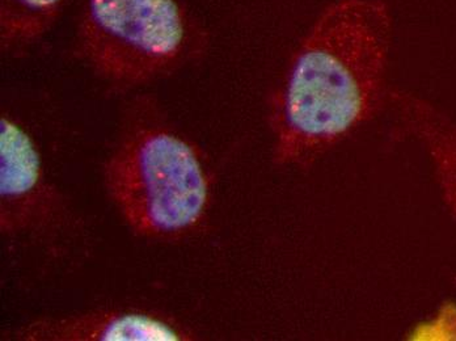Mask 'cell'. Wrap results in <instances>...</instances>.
Returning <instances> with one entry per match:
<instances>
[{"instance_id": "obj_1", "label": "cell", "mask_w": 456, "mask_h": 341, "mask_svg": "<svg viewBox=\"0 0 456 341\" xmlns=\"http://www.w3.org/2000/svg\"><path fill=\"white\" fill-rule=\"evenodd\" d=\"M391 40L383 0H338L320 13L272 105L278 165H305L372 118L385 96Z\"/></svg>"}, {"instance_id": "obj_2", "label": "cell", "mask_w": 456, "mask_h": 341, "mask_svg": "<svg viewBox=\"0 0 456 341\" xmlns=\"http://www.w3.org/2000/svg\"><path fill=\"white\" fill-rule=\"evenodd\" d=\"M102 182L122 221L150 242L193 237L210 209L211 176L201 150L149 96L125 110Z\"/></svg>"}, {"instance_id": "obj_3", "label": "cell", "mask_w": 456, "mask_h": 341, "mask_svg": "<svg viewBox=\"0 0 456 341\" xmlns=\"http://www.w3.org/2000/svg\"><path fill=\"white\" fill-rule=\"evenodd\" d=\"M0 235L5 259L37 277L87 259L92 231L50 176L29 127L12 113L0 118Z\"/></svg>"}, {"instance_id": "obj_4", "label": "cell", "mask_w": 456, "mask_h": 341, "mask_svg": "<svg viewBox=\"0 0 456 341\" xmlns=\"http://www.w3.org/2000/svg\"><path fill=\"white\" fill-rule=\"evenodd\" d=\"M200 44L179 0H87L77 28L80 57L117 91L176 73Z\"/></svg>"}, {"instance_id": "obj_5", "label": "cell", "mask_w": 456, "mask_h": 341, "mask_svg": "<svg viewBox=\"0 0 456 341\" xmlns=\"http://www.w3.org/2000/svg\"><path fill=\"white\" fill-rule=\"evenodd\" d=\"M191 326L157 310L102 307L29 319L2 332L7 341H191Z\"/></svg>"}, {"instance_id": "obj_6", "label": "cell", "mask_w": 456, "mask_h": 341, "mask_svg": "<svg viewBox=\"0 0 456 341\" xmlns=\"http://www.w3.org/2000/svg\"><path fill=\"white\" fill-rule=\"evenodd\" d=\"M387 101L403 129L427 150L444 199L456 215V121L408 91L389 90Z\"/></svg>"}, {"instance_id": "obj_7", "label": "cell", "mask_w": 456, "mask_h": 341, "mask_svg": "<svg viewBox=\"0 0 456 341\" xmlns=\"http://www.w3.org/2000/svg\"><path fill=\"white\" fill-rule=\"evenodd\" d=\"M65 0H0L3 52L21 53L40 43L52 29Z\"/></svg>"}]
</instances>
